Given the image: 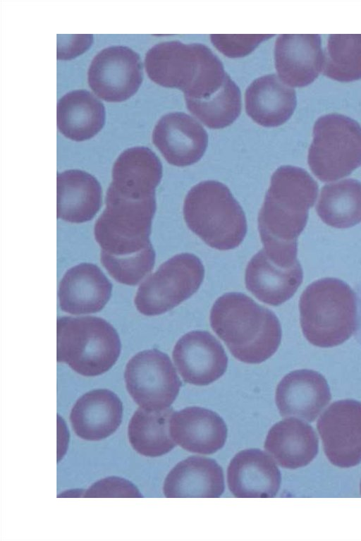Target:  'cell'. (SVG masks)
Wrapping results in <instances>:
<instances>
[{
  "instance_id": "cell-7",
  "label": "cell",
  "mask_w": 361,
  "mask_h": 541,
  "mask_svg": "<svg viewBox=\"0 0 361 541\" xmlns=\"http://www.w3.org/2000/svg\"><path fill=\"white\" fill-rule=\"evenodd\" d=\"M121 353L114 327L97 317H63L57 320V360L77 373L94 377L107 372Z\"/></svg>"
},
{
  "instance_id": "cell-33",
  "label": "cell",
  "mask_w": 361,
  "mask_h": 541,
  "mask_svg": "<svg viewBox=\"0 0 361 541\" xmlns=\"http://www.w3.org/2000/svg\"><path fill=\"white\" fill-rule=\"evenodd\" d=\"M58 37V59H70L84 52L92 44V35H60Z\"/></svg>"
},
{
  "instance_id": "cell-18",
  "label": "cell",
  "mask_w": 361,
  "mask_h": 541,
  "mask_svg": "<svg viewBox=\"0 0 361 541\" xmlns=\"http://www.w3.org/2000/svg\"><path fill=\"white\" fill-rule=\"evenodd\" d=\"M227 482L235 497H274L279 490L280 471L268 454L259 449L240 451L227 470Z\"/></svg>"
},
{
  "instance_id": "cell-8",
  "label": "cell",
  "mask_w": 361,
  "mask_h": 541,
  "mask_svg": "<svg viewBox=\"0 0 361 541\" xmlns=\"http://www.w3.org/2000/svg\"><path fill=\"white\" fill-rule=\"evenodd\" d=\"M312 135L307 162L322 181L343 178L361 166V126L353 118L324 115L314 123Z\"/></svg>"
},
{
  "instance_id": "cell-27",
  "label": "cell",
  "mask_w": 361,
  "mask_h": 541,
  "mask_svg": "<svg viewBox=\"0 0 361 541\" xmlns=\"http://www.w3.org/2000/svg\"><path fill=\"white\" fill-rule=\"evenodd\" d=\"M103 103L86 90L65 94L57 103V127L66 138L75 141L88 140L104 126Z\"/></svg>"
},
{
  "instance_id": "cell-29",
  "label": "cell",
  "mask_w": 361,
  "mask_h": 541,
  "mask_svg": "<svg viewBox=\"0 0 361 541\" xmlns=\"http://www.w3.org/2000/svg\"><path fill=\"white\" fill-rule=\"evenodd\" d=\"M317 212L329 226L352 227L361 222V183L349 178L325 185L320 193Z\"/></svg>"
},
{
  "instance_id": "cell-20",
  "label": "cell",
  "mask_w": 361,
  "mask_h": 541,
  "mask_svg": "<svg viewBox=\"0 0 361 541\" xmlns=\"http://www.w3.org/2000/svg\"><path fill=\"white\" fill-rule=\"evenodd\" d=\"M300 262L286 265L271 259L264 249L248 262L245 270V285L260 301L274 306L290 299L302 281Z\"/></svg>"
},
{
  "instance_id": "cell-32",
  "label": "cell",
  "mask_w": 361,
  "mask_h": 541,
  "mask_svg": "<svg viewBox=\"0 0 361 541\" xmlns=\"http://www.w3.org/2000/svg\"><path fill=\"white\" fill-rule=\"evenodd\" d=\"M273 35H211L214 47L228 57H243L250 54L262 41Z\"/></svg>"
},
{
  "instance_id": "cell-17",
  "label": "cell",
  "mask_w": 361,
  "mask_h": 541,
  "mask_svg": "<svg viewBox=\"0 0 361 541\" xmlns=\"http://www.w3.org/2000/svg\"><path fill=\"white\" fill-rule=\"evenodd\" d=\"M319 35H281L276 41L275 66L279 77L290 87L312 83L323 67Z\"/></svg>"
},
{
  "instance_id": "cell-5",
  "label": "cell",
  "mask_w": 361,
  "mask_h": 541,
  "mask_svg": "<svg viewBox=\"0 0 361 541\" xmlns=\"http://www.w3.org/2000/svg\"><path fill=\"white\" fill-rule=\"evenodd\" d=\"M303 335L322 348L338 346L355 333L356 296L350 286L336 278H324L310 284L299 302Z\"/></svg>"
},
{
  "instance_id": "cell-6",
  "label": "cell",
  "mask_w": 361,
  "mask_h": 541,
  "mask_svg": "<svg viewBox=\"0 0 361 541\" xmlns=\"http://www.w3.org/2000/svg\"><path fill=\"white\" fill-rule=\"evenodd\" d=\"M183 215L188 228L209 246L226 250L238 247L247 232L245 214L224 184L202 181L187 194Z\"/></svg>"
},
{
  "instance_id": "cell-16",
  "label": "cell",
  "mask_w": 361,
  "mask_h": 541,
  "mask_svg": "<svg viewBox=\"0 0 361 541\" xmlns=\"http://www.w3.org/2000/svg\"><path fill=\"white\" fill-rule=\"evenodd\" d=\"M111 174L107 190L123 197L141 200L155 196V188L162 177V165L148 147H133L118 156Z\"/></svg>"
},
{
  "instance_id": "cell-1",
  "label": "cell",
  "mask_w": 361,
  "mask_h": 541,
  "mask_svg": "<svg viewBox=\"0 0 361 541\" xmlns=\"http://www.w3.org/2000/svg\"><path fill=\"white\" fill-rule=\"evenodd\" d=\"M105 205L94 228L103 267L108 273L124 278L152 270L155 252L149 236L155 196L133 200L107 190Z\"/></svg>"
},
{
  "instance_id": "cell-15",
  "label": "cell",
  "mask_w": 361,
  "mask_h": 541,
  "mask_svg": "<svg viewBox=\"0 0 361 541\" xmlns=\"http://www.w3.org/2000/svg\"><path fill=\"white\" fill-rule=\"evenodd\" d=\"M331 398L323 375L302 369L287 374L278 384L276 403L282 417L314 421Z\"/></svg>"
},
{
  "instance_id": "cell-4",
  "label": "cell",
  "mask_w": 361,
  "mask_h": 541,
  "mask_svg": "<svg viewBox=\"0 0 361 541\" xmlns=\"http://www.w3.org/2000/svg\"><path fill=\"white\" fill-rule=\"evenodd\" d=\"M317 193V182L303 169L282 166L276 170L258 216V229L265 249L297 242Z\"/></svg>"
},
{
  "instance_id": "cell-10",
  "label": "cell",
  "mask_w": 361,
  "mask_h": 541,
  "mask_svg": "<svg viewBox=\"0 0 361 541\" xmlns=\"http://www.w3.org/2000/svg\"><path fill=\"white\" fill-rule=\"evenodd\" d=\"M124 377L135 402L151 411L169 408L182 384L170 358L157 349L133 355L126 366Z\"/></svg>"
},
{
  "instance_id": "cell-26",
  "label": "cell",
  "mask_w": 361,
  "mask_h": 541,
  "mask_svg": "<svg viewBox=\"0 0 361 541\" xmlns=\"http://www.w3.org/2000/svg\"><path fill=\"white\" fill-rule=\"evenodd\" d=\"M102 190L91 174L78 169L57 175V217L71 223L91 220L99 210Z\"/></svg>"
},
{
  "instance_id": "cell-14",
  "label": "cell",
  "mask_w": 361,
  "mask_h": 541,
  "mask_svg": "<svg viewBox=\"0 0 361 541\" xmlns=\"http://www.w3.org/2000/svg\"><path fill=\"white\" fill-rule=\"evenodd\" d=\"M152 141L169 164L185 166L197 162L204 155L208 135L192 116L171 112L163 116L155 125Z\"/></svg>"
},
{
  "instance_id": "cell-23",
  "label": "cell",
  "mask_w": 361,
  "mask_h": 541,
  "mask_svg": "<svg viewBox=\"0 0 361 541\" xmlns=\"http://www.w3.org/2000/svg\"><path fill=\"white\" fill-rule=\"evenodd\" d=\"M247 115L264 127H276L287 121L296 107V94L275 74L255 79L245 94Z\"/></svg>"
},
{
  "instance_id": "cell-31",
  "label": "cell",
  "mask_w": 361,
  "mask_h": 541,
  "mask_svg": "<svg viewBox=\"0 0 361 541\" xmlns=\"http://www.w3.org/2000/svg\"><path fill=\"white\" fill-rule=\"evenodd\" d=\"M323 56L326 76L341 82L361 79V35H330Z\"/></svg>"
},
{
  "instance_id": "cell-12",
  "label": "cell",
  "mask_w": 361,
  "mask_h": 541,
  "mask_svg": "<svg viewBox=\"0 0 361 541\" xmlns=\"http://www.w3.org/2000/svg\"><path fill=\"white\" fill-rule=\"evenodd\" d=\"M317 430L333 465L350 468L361 462V402H334L319 417Z\"/></svg>"
},
{
  "instance_id": "cell-22",
  "label": "cell",
  "mask_w": 361,
  "mask_h": 541,
  "mask_svg": "<svg viewBox=\"0 0 361 541\" xmlns=\"http://www.w3.org/2000/svg\"><path fill=\"white\" fill-rule=\"evenodd\" d=\"M123 404L118 396L106 389L88 391L73 406L70 420L80 438L97 441L113 434L120 425Z\"/></svg>"
},
{
  "instance_id": "cell-25",
  "label": "cell",
  "mask_w": 361,
  "mask_h": 541,
  "mask_svg": "<svg viewBox=\"0 0 361 541\" xmlns=\"http://www.w3.org/2000/svg\"><path fill=\"white\" fill-rule=\"evenodd\" d=\"M163 490L166 497H219L224 491V473L214 459L190 456L169 473Z\"/></svg>"
},
{
  "instance_id": "cell-9",
  "label": "cell",
  "mask_w": 361,
  "mask_h": 541,
  "mask_svg": "<svg viewBox=\"0 0 361 541\" xmlns=\"http://www.w3.org/2000/svg\"><path fill=\"white\" fill-rule=\"evenodd\" d=\"M204 276L200 258L181 253L164 262L139 286L134 303L142 315L163 314L192 296Z\"/></svg>"
},
{
  "instance_id": "cell-13",
  "label": "cell",
  "mask_w": 361,
  "mask_h": 541,
  "mask_svg": "<svg viewBox=\"0 0 361 541\" xmlns=\"http://www.w3.org/2000/svg\"><path fill=\"white\" fill-rule=\"evenodd\" d=\"M173 359L183 381L197 386L217 380L228 365L224 347L205 331H192L179 339L173 351Z\"/></svg>"
},
{
  "instance_id": "cell-3",
  "label": "cell",
  "mask_w": 361,
  "mask_h": 541,
  "mask_svg": "<svg viewBox=\"0 0 361 541\" xmlns=\"http://www.w3.org/2000/svg\"><path fill=\"white\" fill-rule=\"evenodd\" d=\"M145 67L152 81L179 89L185 99H204L215 94L228 77L217 56L199 43H158L146 53Z\"/></svg>"
},
{
  "instance_id": "cell-34",
  "label": "cell",
  "mask_w": 361,
  "mask_h": 541,
  "mask_svg": "<svg viewBox=\"0 0 361 541\" xmlns=\"http://www.w3.org/2000/svg\"><path fill=\"white\" fill-rule=\"evenodd\" d=\"M357 316L356 328L354 333L355 338L357 343L361 345V282L355 288Z\"/></svg>"
},
{
  "instance_id": "cell-11",
  "label": "cell",
  "mask_w": 361,
  "mask_h": 541,
  "mask_svg": "<svg viewBox=\"0 0 361 541\" xmlns=\"http://www.w3.org/2000/svg\"><path fill=\"white\" fill-rule=\"evenodd\" d=\"M143 78L140 55L126 46L99 51L92 59L87 81L92 91L107 102H122L133 95Z\"/></svg>"
},
{
  "instance_id": "cell-24",
  "label": "cell",
  "mask_w": 361,
  "mask_h": 541,
  "mask_svg": "<svg viewBox=\"0 0 361 541\" xmlns=\"http://www.w3.org/2000/svg\"><path fill=\"white\" fill-rule=\"evenodd\" d=\"M318 438L312 427L297 418H286L269 430L266 451L281 467L296 469L309 464L318 452Z\"/></svg>"
},
{
  "instance_id": "cell-19",
  "label": "cell",
  "mask_w": 361,
  "mask_h": 541,
  "mask_svg": "<svg viewBox=\"0 0 361 541\" xmlns=\"http://www.w3.org/2000/svg\"><path fill=\"white\" fill-rule=\"evenodd\" d=\"M111 291V283L97 265L81 263L68 269L61 280L59 305L71 315L97 312L109 301Z\"/></svg>"
},
{
  "instance_id": "cell-35",
  "label": "cell",
  "mask_w": 361,
  "mask_h": 541,
  "mask_svg": "<svg viewBox=\"0 0 361 541\" xmlns=\"http://www.w3.org/2000/svg\"><path fill=\"white\" fill-rule=\"evenodd\" d=\"M360 494H361V483H360Z\"/></svg>"
},
{
  "instance_id": "cell-28",
  "label": "cell",
  "mask_w": 361,
  "mask_h": 541,
  "mask_svg": "<svg viewBox=\"0 0 361 541\" xmlns=\"http://www.w3.org/2000/svg\"><path fill=\"white\" fill-rule=\"evenodd\" d=\"M175 411L167 408L151 411L139 408L128 425V439L140 454L157 457L167 454L176 446L170 432V422Z\"/></svg>"
},
{
  "instance_id": "cell-30",
  "label": "cell",
  "mask_w": 361,
  "mask_h": 541,
  "mask_svg": "<svg viewBox=\"0 0 361 541\" xmlns=\"http://www.w3.org/2000/svg\"><path fill=\"white\" fill-rule=\"evenodd\" d=\"M188 109L206 126L220 129L228 126L241 111V95L228 75L215 94L204 99H185Z\"/></svg>"
},
{
  "instance_id": "cell-21",
  "label": "cell",
  "mask_w": 361,
  "mask_h": 541,
  "mask_svg": "<svg viewBox=\"0 0 361 541\" xmlns=\"http://www.w3.org/2000/svg\"><path fill=\"white\" fill-rule=\"evenodd\" d=\"M170 432L175 443L183 449L206 455L221 449L227 438V427L221 416L198 406L174 412Z\"/></svg>"
},
{
  "instance_id": "cell-2",
  "label": "cell",
  "mask_w": 361,
  "mask_h": 541,
  "mask_svg": "<svg viewBox=\"0 0 361 541\" xmlns=\"http://www.w3.org/2000/svg\"><path fill=\"white\" fill-rule=\"evenodd\" d=\"M210 324L231 354L240 361L257 364L278 349L281 327L276 315L242 293H228L214 303Z\"/></svg>"
}]
</instances>
